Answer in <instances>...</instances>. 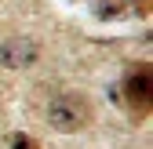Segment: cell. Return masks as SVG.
I'll return each instance as SVG.
<instances>
[{
	"label": "cell",
	"mask_w": 153,
	"mask_h": 149,
	"mask_svg": "<svg viewBox=\"0 0 153 149\" xmlns=\"http://www.w3.org/2000/svg\"><path fill=\"white\" fill-rule=\"evenodd\" d=\"M91 120V105L84 95H76V91H69V95H59L51 105H48V124L55 127V131H80V127Z\"/></svg>",
	"instance_id": "6da1fadb"
},
{
	"label": "cell",
	"mask_w": 153,
	"mask_h": 149,
	"mask_svg": "<svg viewBox=\"0 0 153 149\" xmlns=\"http://www.w3.org/2000/svg\"><path fill=\"white\" fill-rule=\"evenodd\" d=\"M124 102L135 120L149 113V105H153V66L149 62H135L124 73Z\"/></svg>",
	"instance_id": "7a4b0ae2"
},
{
	"label": "cell",
	"mask_w": 153,
	"mask_h": 149,
	"mask_svg": "<svg viewBox=\"0 0 153 149\" xmlns=\"http://www.w3.org/2000/svg\"><path fill=\"white\" fill-rule=\"evenodd\" d=\"M36 55H40V47H36L33 40H26V36H11V40L0 44V62H4L7 69H26V66H33Z\"/></svg>",
	"instance_id": "3957f363"
},
{
	"label": "cell",
	"mask_w": 153,
	"mask_h": 149,
	"mask_svg": "<svg viewBox=\"0 0 153 149\" xmlns=\"http://www.w3.org/2000/svg\"><path fill=\"white\" fill-rule=\"evenodd\" d=\"M149 0H95V15L99 18H120L124 11H139V15H149Z\"/></svg>",
	"instance_id": "277c9868"
},
{
	"label": "cell",
	"mask_w": 153,
	"mask_h": 149,
	"mask_svg": "<svg viewBox=\"0 0 153 149\" xmlns=\"http://www.w3.org/2000/svg\"><path fill=\"white\" fill-rule=\"evenodd\" d=\"M11 149H40L29 135H11Z\"/></svg>",
	"instance_id": "5b68a950"
}]
</instances>
